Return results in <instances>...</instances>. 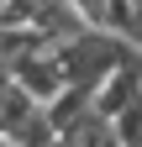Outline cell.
<instances>
[{
  "label": "cell",
  "instance_id": "cell-1",
  "mask_svg": "<svg viewBox=\"0 0 142 147\" xmlns=\"http://www.w3.org/2000/svg\"><path fill=\"white\" fill-rule=\"evenodd\" d=\"M132 58H137V42L105 32V26H84V32H74V37L58 42L63 79H68V84H84V89H100L121 63H132Z\"/></svg>",
  "mask_w": 142,
  "mask_h": 147
},
{
  "label": "cell",
  "instance_id": "cell-2",
  "mask_svg": "<svg viewBox=\"0 0 142 147\" xmlns=\"http://www.w3.org/2000/svg\"><path fill=\"white\" fill-rule=\"evenodd\" d=\"M11 79L21 84L37 105H53V100L63 95V84H68V79H63V63H58V42H37V47H26L21 58L11 63Z\"/></svg>",
  "mask_w": 142,
  "mask_h": 147
},
{
  "label": "cell",
  "instance_id": "cell-3",
  "mask_svg": "<svg viewBox=\"0 0 142 147\" xmlns=\"http://www.w3.org/2000/svg\"><path fill=\"white\" fill-rule=\"evenodd\" d=\"M53 147H121V137H116V121H105L90 105L74 126H63V131L53 137Z\"/></svg>",
  "mask_w": 142,
  "mask_h": 147
},
{
  "label": "cell",
  "instance_id": "cell-4",
  "mask_svg": "<svg viewBox=\"0 0 142 147\" xmlns=\"http://www.w3.org/2000/svg\"><path fill=\"white\" fill-rule=\"evenodd\" d=\"M74 5H79V16L90 26H105V5H111V0H74Z\"/></svg>",
  "mask_w": 142,
  "mask_h": 147
},
{
  "label": "cell",
  "instance_id": "cell-5",
  "mask_svg": "<svg viewBox=\"0 0 142 147\" xmlns=\"http://www.w3.org/2000/svg\"><path fill=\"white\" fill-rule=\"evenodd\" d=\"M132 42H137V53H142V16H137V26H132Z\"/></svg>",
  "mask_w": 142,
  "mask_h": 147
}]
</instances>
